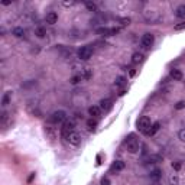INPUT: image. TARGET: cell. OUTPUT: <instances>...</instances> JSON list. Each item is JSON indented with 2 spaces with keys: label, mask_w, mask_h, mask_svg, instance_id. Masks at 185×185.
Returning a JSON list of instances; mask_svg holds the SVG:
<instances>
[{
  "label": "cell",
  "mask_w": 185,
  "mask_h": 185,
  "mask_svg": "<svg viewBox=\"0 0 185 185\" xmlns=\"http://www.w3.org/2000/svg\"><path fill=\"white\" fill-rule=\"evenodd\" d=\"M126 146H127V151L130 152V153H137L139 148H140V142L133 135H130L129 139L126 140Z\"/></svg>",
  "instance_id": "cell-1"
},
{
  "label": "cell",
  "mask_w": 185,
  "mask_h": 185,
  "mask_svg": "<svg viewBox=\"0 0 185 185\" xmlns=\"http://www.w3.org/2000/svg\"><path fill=\"white\" fill-rule=\"evenodd\" d=\"M93 52H94L93 46L85 45V46H83L81 49L78 51V58H80V59H83V61H88V59L93 56Z\"/></svg>",
  "instance_id": "cell-2"
},
{
  "label": "cell",
  "mask_w": 185,
  "mask_h": 185,
  "mask_svg": "<svg viewBox=\"0 0 185 185\" xmlns=\"http://www.w3.org/2000/svg\"><path fill=\"white\" fill-rule=\"evenodd\" d=\"M151 126H152L151 119L146 117V116H143V117H140L137 120V129H139L140 132H143V133H146V132L149 130Z\"/></svg>",
  "instance_id": "cell-3"
},
{
  "label": "cell",
  "mask_w": 185,
  "mask_h": 185,
  "mask_svg": "<svg viewBox=\"0 0 185 185\" xmlns=\"http://www.w3.org/2000/svg\"><path fill=\"white\" fill-rule=\"evenodd\" d=\"M65 117H67L65 111L58 110V111H54V113L49 116V121L51 123H54V124H58V123H62V121L65 120Z\"/></svg>",
  "instance_id": "cell-4"
},
{
  "label": "cell",
  "mask_w": 185,
  "mask_h": 185,
  "mask_svg": "<svg viewBox=\"0 0 185 185\" xmlns=\"http://www.w3.org/2000/svg\"><path fill=\"white\" fill-rule=\"evenodd\" d=\"M74 127H75V124H74V121H65L64 123V126H62V129H61V135H62V137H65V139H68L69 137V135L74 132Z\"/></svg>",
  "instance_id": "cell-5"
},
{
  "label": "cell",
  "mask_w": 185,
  "mask_h": 185,
  "mask_svg": "<svg viewBox=\"0 0 185 185\" xmlns=\"http://www.w3.org/2000/svg\"><path fill=\"white\" fill-rule=\"evenodd\" d=\"M153 41H155L153 35L152 34H145L143 36H142V45H143V48H151L152 44H153Z\"/></svg>",
  "instance_id": "cell-6"
},
{
  "label": "cell",
  "mask_w": 185,
  "mask_h": 185,
  "mask_svg": "<svg viewBox=\"0 0 185 185\" xmlns=\"http://www.w3.org/2000/svg\"><path fill=\"white\" fill-rule=\"evenodd\" d=\"M68 142L72 145V146H78L80 143H81V135L80 133H77V132H72L69 137H68Z\"/></svg>",
  "instance_id": "cell-7"
},
{
  "label": "cell",
  "mask_w": 185,
  "mask_h": 185,
  "mask_svg": "<svg viewBox=\"0 0 185 185\" xmlns=\"http://www.w3.org/2000/svg\"><path fill=\"white\" fill-rule=\"evenodd\" d=\"M100 107L103 111H110L111 109H113V101L110 100V99H103V100L100 101Z\"/></svg>",
  "instance_id": "cell-8"
},
{
  "label": "cell",
  "mask_w": 185,
  "mask_h": 185,
  "mask_svg": "<svg viewBox=\"0 0 185 185\" xmlns=\"http://www.w3.org/2000/svg\"><path fill=\"white\" fill-rule=\"evenodd\" d=\"M45 20H46V23H49V25H55V23L58 22V15H56L55 12H49V13L45 16Z\"/></svg>",
  "instance_id": "cell-9"
},
{
  "label": "cell",
  "mask_w": 185,
  "mask_h": 185,
  "mask_svg": "<svg viewBox=\"0 0 185 185\" xmlns=\"http://www.w3.org/2000/svg\"><path fill=\"white\" fill-rule=\"evenodd\" d=\"M97 34L101 35V36H113V31H111V28H99L97 29Z\"/></svg>",
  "instance_id": "cell-10"
},
{
  "label": "cell",
  "mask_w": 185,
  "mask_h": 185,
  "mask_svg": "<svg viewBox=\"0 0 185 185\" xmlns=\"http://www.w3.org/2000/svg\"><path fill=\"white\" fill-rule=\"evenodd\" d=\"M81 78H84V80H91V78H93V69H91V68H88V67L83 68Z\"/></svg>",
  "instance_id": "cell-11"
},
{
  "label": "cell",
  "mask_w": 185,
  "mask_h": 185,
  "mask_svg": "<svg viewBox=\"0 0 185 185\" xmlns=\"http://www.w3.org/2000/svg\"><path fill=\"white\" fill-rule=\"evenodd\" d=\"M159 129H161V123H159V121H156V123H153L151 127H149V130L146 132V135H148V136H153L156 132H158V130H159Z\"/></svg>",
  "instance_id": "cell-12"
},
{
  "label": "cell",
  "mask_w": 185,
  "mask_h": 185,
  "mask_svg": "<svg viewBox=\"0 0 185 185\" xmlns=\"http://www.w3.org/2000/svg\"><path fill=\"white\" fill-rule=\"evenodd\" d=\"M175 16L179 19H185V4H179L175 10Z\"/></svg>",
  "instance_id": "cell-13"
},
{
  "label": "cell",
  "mask_w": 185,
  "mask_h": 185,
  "mask_svg": "<svg viewBox=\"0 0 185 185\" xmlns=\"http://www.w3.org/2000/svg\"><path fill=\"white\" fill-rule=\"evenodd\" d=\"M88 113H90V116H93V117H99L101 113V109L99 106H93V107L88 109Z\"/></svg>",
  "instance_id": "cell-14"
},
{
  "label": "cell",
  "mask_w": 185,
  "mask_h": 185,
  "mask_svg": "<svg viewBox=\"0 0 185 185\" xmlns=\"http://www.w3.org/2000/svg\"><path fill=\"white\" fill-rule=\"evenodd\" d=\"M10 100H12V91H6L4 96H3V99H1V106L6 107L10 103Z\"/></svg>",
  "instance_id": "cell-15"
},
{
  "label": "cell",
  "mask_w": 185,
  "mask_h": 185,
  "mask_svg": "<svg viewBox=\"0 0 185 185\" xmlns=\"http://www.w3.org/2000/svg\"><path fill=\"white\" fill-rule=\"evenodd\" d=\"M124 169V162L123 161H116L113 165H111V171H116V172H120Z\"/></svg>",
  "instance_id": "cell-16"
},
{
  "label": "cell",
  "mask_w": 185,
  "mask_h": 185,
  "mask_svg": "<svg viewBox=\"0 0 185 185\" xmlns=\"http://www.w3.org/2000/svg\"><path fill=\"white\" fill-rule=\"evenodd\" d=\"M143 55L140 54V52H135L133 55H132V62L133 64H140V62H143Z\"/></svg>",
  "instance_id": "cell-17"
},
{
  "label": "cell",
  "mask_w": 185,
  "mask_h": 185,
  "mask_svg": "<svg viewBox=\"0 0 185 185\" xmlns=\"http://www.w3.org/2000/svg\"><path fill=\"white\" fill-rule=\"evenodd\" d=\"M171 77H172L175 81H181L184 75H182V72H181L179 69H172V71H171Z\"/></svg>",
  "instance_id": "cell-18"
},
{
  "label": "cell",
  "mask_w": 185,
  "mask_h": 185,
  "mask_svg": "<svg viewBox=\"0 0 185 185\" xmlns=\"http://www.w3.org/2000/svg\"><path fill=\"white\" fill-rule=\"evenodd\" d=\"M35 34H36L38 38H45V36H46V29L42 28V26H38L36 31H35Z\"/></svg>",
  "instance_id": "cell-19"
},
{
  "label": "cell",
  "mask_w": 185,
  "mask_h": 185,
  "mask_svg": "<svg viewBox=\"0 0 185 185\" xmlns=\"http://www.w3.org/2000/svg\"><path fill=\"white\" fill-rule=\"evenodd\" d=\"M169 185H179V178L176 174H172L169 176Z\"/></svg>",
  "instance_id": "cell-20"
},
{
  "label": "cell",
  "mask_w": 185,
  "mask_h": 185,
  "mask_svg": "<svg viewBox=\"0 0 185 185\" xmlns=\"http://www.w3.org/2000/svg\"><path fill=\"white\" fill-rule=\"evenodd\" d=\"M161 176H162V171H159V169H155V171H152V174H151V178H152V179L158 181Z\"/></svg>",
  "instance_id": "cell-21"
},
{
  "label": "cell",
  "mask_w": 185,
  "mask_h": 185,
  "mask_svg": "<svg viewBox=\"0 0 185 185\" xmlns=\"http://www.w3.org/2000/svg\"><path fill=\"white\" fill-rule=\"evenodd\" d=\"M114 85L116 87H124L126 85V78L124 77H117L116 81H114Z\"/></svg>",
  "instance_id": "cell-22"
},
{
  "label": "cell",
  "mask_w": 185,
  "mask_h": 185,
  "mask_svg": "<svg viewBox=\"0 0 185 185\" xmlns=\"http://www.w3.org/2000/svg\"><path fill=\"white\" fill-rule=\"evenodd\" d=\"M85 7L90 10V12H96L97 10V4L94 1H85Z\"/></svg>",
  "instance_id": "cell-23"
},
{
  "label": "cell",
  "mask_w": 185,
  "mask_h": 185,
  "mask_svg": "<svg viewBox=\"0 0 185 185\" xmlns=\"http://www.w3.org/2000/svg\"><path fill=\"white\" fill-rule=\"evenodd\" d=\"M12 35H15L16 38H22V36L25 35V31H23L22 28H15V29L12 31Z\"/></svg>",
  "instance_id": "cell-24"
},
{
  "label": "cell",
  "mask_w": 185,
  "mask_h": 185,
  "mask_svg": "<svg viewBox=\"0 0 185 185\" xmlns=\"http://www.w3.org/2000/svg\"><path fill=\"white\" fill-rule=\"evenodd\" d=\"M87 127H88L90 130H96V127H97V120L90 119V120L87 121Z\"/></svg>",
  "instance_id": "cell-25"
},
{
  "label": "cell",
  "mask_w": 185,
  "mask_h": 185,
  "mask_svg": "<svg viewBox=\"0 0 185 185\" xmlns=\"http://www.w3.org/2000/svg\"><path fill=\"white\" fill-rule=\"evenodd\" d=\"M162 161V158L159 156V155H152V156H149V162L151 164H156V162H161Z\"/></svg>",
  "instance_id": "cell-26"
},
{
  "label": "cell",
  "mask_w": 185,
  "mask_h": 185,
  "mask_svg": "<svg viewBox=\"0 0 185 185\" xmlns=\"http://www.w3.org/2000/svg\"><path fill=\"white\" fill-rule=\"evenodd\" d=\"M80 81H81V75H74V77H71V80H69L71 84H78Z\"/></svg>",
  "instance_id": "cell-27"
},
{
  "label": "cell",
  "mask_w": 185,
  "mask_h": 185,
  "mask_svg": "<svg viewBox=\"0 0 185 185\" xmlns=\"http://www.w3.org/2000/svg\"><path fill=\"white\" fill-rule=\"evenodd\" d=\"M120 22H121V25H123V26H129L132 20H130L129 17H121V19H120Z\"/></svg>",
  "instance_id": "cell-28"
},
{
  "label": "cell",
  "mask_w": 185,
  "mask_h": 185,
  "mask_svg": "<svg viewBox=\"0 0 185 185\" xmlns=\"http://www.w3.org/2000/svg\"><path fill=\"white\" fill-rule=\"evenodd\" d=\"M175 109H176V110H182V109H185V101H178V103L175 104Z\"/></svg>",
  "instance_id": "cell-29"
},
{
  "label": "cell",
  "mask_w": 185,
  "mask_h": 185,
  "mask_svg": "<svg viewBox=\"0 0 185 185\" xmlns=\"http://www.w3.org/2000/svg\"><path fill=\"white\" fill-rule=\"evenodd\" d=\"M174 29H175V31H184V29H185V22L175 25V28H174Z\"/></svg>",
  "instance_id": "cell-30"
},
{
  "label": "cell",
  "mask_w": 185,
  "mask_h": 185,
  "mask_svg": "<svg viewBox=\"0 0 185 185\" xmlns=\"http://www.w3.org/2000/svg\"><path fill=\"white\" fill-rule=\"evenodd\" d=\"M178 137H179V140L185 142V129H181V130H179V133H178Z\"/></svg>",
  "instance_id": "cell-31"
},
{
  "label": "cell",
  "mask_w": 185,
  "mask_h": 185,
  "mask_svg": "<svg viewBox=\"0 0 185 185\" xmlns=\"http://www.w3.org/2000/svg\"><path fill=\"white\" fill-rule=\"evenodd\" d=\"M45 132L49 135V137H52V139H54V135H55V133H54V130H52L51 127H46V129H45Z\"/></svg>",
  "instance_id": "cell-32"
},
{
  "label": "cell",
  "mask_w": 185,
  "mask_h": 185,
  "mask_svg": "<svg viewBox=\"0 0 185 185\" xmlns=\"http://www.w3.org/2000/svg\"><path fill=\"white\" fill-rule=\"evenodd\" d=\"M172 168L175 169V171H179V169H181V164H178V162H176V164H172Z\"/></svg>",
  "instance_id": "cell-33"
},
{
  "label": "cell",
  "mask_w": 185,
  "mask_h": 185,
  "mask_svg": "<svg viewBox=\"0 0 185 185\" xmlns=\"http://www.w3.org/2000/svg\"><path fill=\"white\" fill-rule=\"evenodd\" d=\"M101 185H110L109 178H103V179H101Z\"/></svg>",
  "instance_id": "cell-34"
},
{
  "label": "cell",
  "mask_w": 185,
  "mask_h": 185,
  "mask_svg": "<svg viewBox=\"0 0 185 185\" xmlns=\"http://www.w3.org/2000/svg\"><path fill=\"white\" fill-rule=\"evenodd\" d=\"M74 3H75V1H64L62 4H64L65 7H69V6H74Z\"/></svg>",
  "instance_id": "cell-35"
},
{
  "label": "cell",
  "mask_w": 185,
  "mask_h": 185,
  "mask_svg": "<svg viewBox=\"0 0 185 185\" xmlns=\"http://www.w3.org/2000/svg\"><path fill=\"white\" fill-rule=\"evenodd\" d=\"M124 93H126V90H124V88H121V90H120V93H119V96H124Z\"/></svg>",
  "instance_id": "cell-36"
},
{
  "label": "cell",
  "mask_w": 185,
  "mask_h": 185,
  "mask_svg": "<svg viewBox=\"0 0 185 185\" xmlns=\"http://www.w3.org/2000/svg\"><path fill=\"white\" fill-rule=\"evenodd\" d=\"M136 75V71L135 69H130V77H135Z\"/></svg>",
  "instance_id": "cell-37"
}]
</instances>
